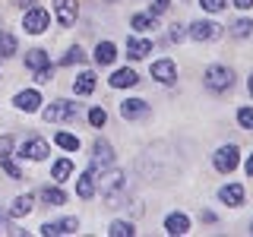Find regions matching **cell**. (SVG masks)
Wrapping results in <instances>:
<instances>
[{"mask_svg":"<svg viewBox=\"0 0 253 237\" xmlns=\"http://www.w3.org/2000/svg\"><path fill=\"white\" fill-rule=\"evenodd\" d=\"M101 193H105V202H108V209H114L117 202L126 196V177L121 171H111L101 177Z\"/></svg>","mask_w":253,"mask_h":237,"instance_id":"obj_1","label":"cell"},{"mask_svg":"<svg viewBox=\"0 0 253 237\" xmlns=\"http://www.w3.org/2000/svg\"><path fill=\"white\" fill-rule=\"evenodd\" d=\"M47 22H51V16H47L44 6H32V10L22 16V29H26L29 35H42L47 29Z\"/></svg>","mask_w":253,"mask_h":237,"instance_id":"obj_2","label":"cell"},{"mask_svg":"<svg viewBox=\"0 0 253 237\" xmlns=\"http://www.w3.org/2000/svg\"><path fill=\"white\" fill-rule=\"evenodd\" d=\"M231 82H234V73L228 67H209V70H206V85H209L212 92L231 89Z\"/></svg>","mask_w":253,"mask_h":237,"instance_id":"obj_3","label":"cell"},{"mask_svg":"<svg viewBox=\"0 0 253 237\" xmlns=\"http://www.w3.org/2000/svg\"><path fill=\"white\" fill-rule=\"evenodd\" d=\"M237 161H241V152H237V146H221L215 152V168L221 174H231L237 168Z\"/></svg>","mask_w":253,"mask_h":237,"instance_id":"obj_4","label":"cell"},{"mask_svg":"<svg viewBox=\"0 0 253 237\" xmlns=\"http://www.w3.org/2000/svg\"><path fill=\"white\" fill-rule=\"evenodd\" d=\"M111 161H114V152H111V146H108L105 139H95V146H92V171L111 168Z\"/></svg>","mask_w":253,"mask_h":237,"instance_id":"obj_5","label":"cell"},{"mask_svg":"<svg viewBox=\"0 0 253 237\" xmlns=\"http://www.w3.org/2000/svg\"><path fill=\"white\" fill-rule=\"evenodd\" d=\"M76 117V105L70 101H54L51 108H44V120H73Z\"/></svg>","mask_w":253,"mask_h":237,"instance_id":"obj_6","label":"cell"},{"mask_svg":"<svg viewBox=\"0 0 253 237\" xmlns=\"http://www.w3.org/2000/svg\"><path fill=\"white\" fill-rule=\"evenodd\" d=\"M146 114H149V105L142 98H126L121 105V117H124V120H139V117H146Z\"/></svg>","mask_w":253,"mask_h":237,"instance_id":"obj_7","label":"cell"},{"mask_svg":"<svg viewBox=\"0 0 253 237\" xmlns=\"http://www.w3.org/2000/svg\"><path fill=\"white\" fill-rule=\"evenodd\" d=\"M54 10H57V19H60L63 29H70L76 22V13H79L76 0H57V3H54Z\"/></svg>","mask_w":253,"mask_h":237,"instance_id":"obj_8","label":"cell"},{"mask_svg":"<svg viewBox=\"0 0 253 237\" xmlns=\"http://www.w3.org/2000/svg\"><path fill=\"white\" fill-rule=\"evenodd\" d=\"M190 38H196V41H212V38H218V26L215 22H193L190 26Z\"/></svg>","mask_w":253,"mask_h":237,"instance_id":"obj_9","label":"cell"},{"mask_svg":"<svg viewBox=\"0 0 253 237\" xmlns=\"http://www.w3.org/2000/svg\"><path fill=\"white\" fill-rule=\"evenodd\" d=\"M13 105L19 108V111H26V114H32V111H38V105H42V95H38L35 89H29V92H19L13 98Z\"/></svg>","mask_w":253,"mask_h":237,"instance_id":"obj_10","label":"cell"},{"mask_svg":"<svg viewBox=\"0 0 253 237\" xmlns=\"http://www.w3.org/2000/svg\"><path fill=\"white\" fill-rule=\"evenodd\" d=\"M79 231V221L76 218H63V221H54V225H44L42 234L47 237H57V234H76Z\"/></svg>","mask_w":253,"mask_h":237,"instance_id":"obj_11","label":"cell"},{"mask_svg":"<svg viewBox=\"0 0 253 237\" xmlns=\"http://www.w3.org/2000/svg\"><path fill=\"white\" fill-rule=\"evenodd\" d=\"M146 54H152V41L149 38H126V57L142 60Z\"/></svg>","mask_w":253,"mask_h":237,"instance_id":"obj_12","label":"cell"},{"mask_svg":"<svg viewBox=\"0 0 253 237\" xmlns=\"http://www.w3.org/2000/svg\"><path fill=\"white\" fill-rule=\"evenodd\" d=\"M152 79H158V82H174V79H177V67H174V60L152 63Z\"/></svg>","mask_w":253,"mask_h":237,"instance_id":"obj_13","label":"cell"},{"mask_svg":"<svg viewBox=\"0 0 253 237\" xmlns=\"http://www.w3.org/2000/svg\"><path fill=\"white\" fill-rule=\"evenodd\" d=\"M47 142L44 139H29L26 146H22V158H32V161H42V158H47Z\"/></svg>","mask_w":253,"mask_h":237,"instance_id":"obj_14","label":"cell"},{"mask_svg":"<svg viewBox=\"0 0 253 237\" xmlns=\"http://www.w3.org/2000/svg\"><path fill=\"white\" fill-rule=\"evenodd\" d=\"M76 193H79V199H92L95 196V171H85L76 180Z\"/></svg>","mask_w":253,"mask_h":237,"instance_id":"obj_15","label":"cell"},{"mask_svg":"<svg viewBox=\"0 0 253 237\" xmlns=\"http://www.w3.org/2000/svg\"><path fill=\"white\" fill-rule=\"evenodd\" d=\"M218 196H221V202H228V205H241L244 202V187L241 184H228V187L218 190Z\"/></svg>","mask_w":253,"mask_h":237,"instance_id":"obj_16","label":"cell"},{"mask_svg":"<svg viewBox=\"0 0 253 237\" xmlns=\"http://www.w3.org/2000/svg\"><path fill=\"white\" fill-rule=\"evenodd\" d=\"M165 228H168V234H187L190 231V218L180 215V212H174V215L165 218Z\"/></svg>","mask_w":253,"mask_h":237,"instance_id":"obj_17","label":"cell"},{"mask_svg":"<svg viewBox=\"0 0 253 237\" xmlns=\"http://www.w3.org/2000/svg\"><path fill=\"white\" fill-rule=\"evenodd\" d=\"M73 92L76 95H92L95 92V73L92 70H85V73H79V79H73Z\"/></svg>","mask_w":253,"mask_h":237,"instance_id":"obj_18","label":"cell"},{"mask_svg":"<svg viewBox=\"0 0 253 237\" xmlns=\"http://www.w3.org/2000/svg\"><path fill=\"white\" fill-rule=\"evenodd\" d=\"M114 57H117V47L111 41H98V47H95V60H98L101 67H108V63H114Z\"/></svg>","mask_w":253,"mask_h":237,"instance_id":"obj_19","label":"cell"},{"mask_svg":"<svg viewBox=\"0 0 253 237\" xmlns=\"http://www.w3.org/2000/svg\"><path fill=\"white\" fill-rule=\"evenodd\" d=\"M139 79H136V73H133V70H117L114 76H111V85H114V89H130V85H136Z\"/></svg>","mask_w":253,"mask_h":237,"instance_id":"obj_20","label":"cell"},{"mask_svg":"<svg viewBox=\"0 0 253 237\" xmlns=\"http://www.w3.org/2000/svg\"><path fill=\"white\" fill-rule=\"evenodd\" d=\"M26 67L29 70H42V67H51V57L42 51V47H35V51L26 54Z\"/></svg>","mask_w":253,"mask_h":237,"instance_id":"obj_21","label":"cell"},{"mask_svg":"<svg viewBox=\"0 0 253 237\" xmlns=\"http://www.w3.org/2000/svg\"><path fill=\"white\" fill-rule=\"evenodd\" d=\"M29 212H32V196H16L13 205H10V215L22 218V215H29Z\"/></svg>","mask_w":253,"mask_h":237,"instance_id":"obj_22","label":"cell"},{"mask_svg":"<svg viewBox=\"0 0 253 237\" xmlns=\"http://www.w3.org/2000/svg\"><path fill=\"white\" fill-rule=\"evenodd\" d=\"M42 199H44L47 205H63V202H67V193H63V190H57V187H44V190H42Z\"/></svg>","mask_w":253,"mask_h":237,"instance_id":"obj_23","label":"cell"},{"mask_svg":"<svg viewBox=\"0 0 253 237\" xmlns=\"http://www.w3.org/2000/svg\"><path fill=\"white\" fill-rule=\"evenodd\" d=\"M13 54H16V35L0 32V57H13Z\"/></svg>","mask_w":253,"mask_h":237,"instance_id":"obj_24","label":"cell"},{"mask_svg":"<svg viewBox=\"0 0 253 237\" xmlns=\"http://www.w3.org/2000/svg\"><path fill=\"white\" fill-rule=\"evenodd\" d=\"M70 174H73V161H70V158H60V161L54 164V180H67Z\"/></svg>","mask_w":253,"mask_h":237,"instance_id":"obj_25","label":"cell"},{"mask_svg":"<svg viewBox=\"0 0 253 237\" xmlns=\"http://www.w3.org/2000/svg\"><path fill=\"white\" fill-rule=\"evenodd\" d=\"M133 29H136V32H149V29H155V16H146V13L133 16Z\"/></svg>","mask_w":253,"mask_h":237,"instance_id":"obj_26","label":"cell"},{"mask_svg":"<svg viewBox=\"0 0 253 237\" xmlns=\"http://www.w3.org/2000/svg\"><path fill=\"white\" fill-rule=\"evenodd\" d=\"M108 234H111V237H130V234H136V231H133V225H130V221H114Z\"/></svg>","mask_w":253,"mask_h":237,"instance_id":"obj_27","label":"cell"},{"mask_svg":"<svg viewBox=\"0 0 253 237\" xmlns=\"http://www.w3.org/2000/svg\"><path fill=\"white\" fill-rule=\"evenodd\" d=\"M57 146L67 149V152H76V149H79V139L73 136V133H57Z\"/></svg>","mask_w":253,"mask_h":237,"instance_id":"obj_28","label":"cell"},{"mask_svg":"<svg viewBox=\"0 0 253 237\" xmlns=\"http://www.w3.org/2000/svg\"><path fill=\"white\" fill-rule=\"evenodd\" d=\"M237 123H241L244 130H253V108H241V111H237Z\"/></svg>","mask_w":253,"mask_h":237,"instance_id":"obj_29","label":"cell"},{"mask_svg":"<svg viewBox=\"0 0 253 237\" xmlns=\"http://www.w3.org/2000/svg\"><path fill=\"white\" fill-rule=\"evenodd\" d=\"M89 123H92V126H105V123H108L105 108H92V111H89Z\"/></svg>","mask_w":253,"mask_h":237,"instance_id":"obj_30","label":"cell"},{"mask_svg":"<svg viewBox=\"0 0 253 237\" xmlns=\"http://www.w3.org/2000/svg\"><path fill=\"white\" fill-rule=\"evenodd\" d=\"M0 164H3V171H6V174H10V177H13V180H19V177H22V171H19V168H16V164H13V161H10V158H6V155H0Z\"/></svg>","mask_w":253,"mask_h":237,"instance_id":"obj_31","label":"cell"},{"mask_svg":"<svg viewBox=\"0 0 253 237\" xmlns=\"http://www.w3.org/2000/svg\"><path fill=\"white\" fill-rule=\"evenodd\" d=\"M83 60H85V54L79 51V47H73V51H70V54H67V57H63L60 63H63V67H70V63H83Z\"/></svg>","mask_w":253,"mask_h":237,"instance_id":"obj_32","label":"cell"},{"mask_svg":"<svg viewBox=\"0 0 253 237\" xmlns=\"http://www.w3.org/2000/svg\"><path fill=\"white\" fill-rule=\"evenodd\" d=\"M200 6L206 13H218V10H225V0H200Z\"/></svg>","mask_w":253,"mask_h":237,"instance_id":"obj_33","label":"cell"},{"mask_svg":"<svg viewBox=\"0 0 253 237\" xmlns=\"http://www.w3.org/2000/svg\"><path fill=\"white\" fill-rule=\"evenodd\" d=\"M250 32H253V22H247V19H241V22H237V26H234V35H237V38L250 35Z\"/></svg>","mask_w":253,"mask_h":237,"instance_id":"obj_34","label":"cell"},{"mask_svg":"<svg viewBox=\"0 0 253 237\" xmlns=\"http://www.w3.org/2000/svg\"><path fill=\"white\" fill-rule=\"evenodd\" d=\"M35 82H51V67L35 70Z\"/></svg>","mask_w":253,"mask_h":237,"instance_id":"obj_35","label":"cell"},{"mask_svg":"<svg viewBox=\"0 0 253 237\" xmlns=\"http://www.w3.org/2000/svg\"><path fill=\"white\" fill-rule=\"evenodd\" d=\"M13 149V136H0V155H10Z\"/></svg>","mask_w":253,"mask_h":237,"instance_id":"obj_36","label":"cell"},{"mask_svg":"<svg viewBox=\"0 0 253 237\" xmlns=\"http://www.w3.org/2000/svg\"><path fill=\"white\" fill-rule=\"evenodd\" d=\"M168 6H171V0H155V3H152V10H155V13H165Z\"/></svg>","mask_w":253,"mask_h":237,"instance_id":"obj_37","label":"cell"},{"mask_svg":"<svg viewBox=\"0 0 253 237\" xmlns=\"http://www.w3.org/2000/svg\"><path fill=\"white\" fill-rule=\"evenodd\" d=\"M184 35H187V32L180 29V26H171V41H180V38H184Z\"/></svg>","mask_w":253,"mask_h":237,"instance_id":"obj_38","label":"cell"},{"mask_svg":"<svg viewBox=\"0 0 253 237\" xmlns=\"http://www.w3.org/2000/svg\"><path fill=\"white\" fill-rule=\"evenodd\" d=\"M234 6H241V10H250V6H253V0H234Z\"/></svg>","mask_w":253,"mask_h":237,"instance_id":"obj_39","label":"cell"},{"mask_svg":"<svg viewBox=\"0 0 253 237\" xmlns=\"http://www.w3.org/2000/svg\"><path fill=\"white\" fill-rule=\"evenodd\" d=\"M247 174H250V177H253V155L247 158Z\"/></svg>","mask_w":253,"mask_h":237,"instance_id":"obj_40","label":"cell"},{"mask_svg":"<svg viewBox=\"0 0 253 237\" xmlns=\"http://www.w3.org/2000/svg\"><path fill=\"white\" fill-rule=\"evenodd\" d=\"M247 89H250V95H253V76H250V82H247Z\"/></svg>","mask_w":253,"mask_h":237,"instance_id":"obj_41","label":"cell"}]
</instances>
